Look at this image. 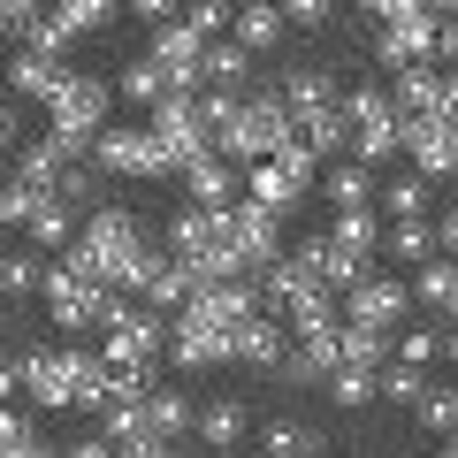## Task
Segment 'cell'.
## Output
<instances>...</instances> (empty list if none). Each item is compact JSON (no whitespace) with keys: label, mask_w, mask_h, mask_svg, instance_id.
<instances>
[{"label":"cell","mask_w":458,"mask_h":458,"mask_svg":"<svg viewBox=\"0 0 458 458\" xmlns=\"http://www.w3.org/2000/svg\"><path fill=\"white\" fill-rule=\"evenodd\" d=\"M229 245L245 252V267L260 276L267 260H283V214H276V207H260V199L229 207Z\"/></svg>","instance_id":"4fadbf2b"},{"label":"cell","mask_w":458,"mask_h":458,"mask_svg":"<svg viewBox=\"0 0 458 458\" xmlns=\"http://www.w3.org/2000/svg\"><path fill=\"white\" fill-rule=\"evenodd\" d=\"M436 31H443L436 8H412V16H397V23H382V31H375V62L397 77V69H412V62L436 54Z\"/></svg>","instance_id":"7c38bea8"},{"label":"cell","mask_w":458,"mask_h":458,"mask_svg":"<svg viewBox=\"0 0 458 458\" xmlns=\"http://www.w3.org/2000/svg\"><path fill=\"white\" fill-rule=\"evenodd\" d=\"M344 123H352V161H390V153H405V114H397L390 92H375V84H360V92H344Z\"/></svg>","instance_id":"277c9868"},{"label":"cell","mask_w":458,"mask_h":458,"mask_svg":"<svg viewBox=\"0 0 458 458\" xmlns=\"http://www.w3.org/2000/svg\"><path fill=\"white\" fill-rule=\"evenodd\" d=\"M237 436H245V405H237V397H222V405L199 412V443H207V451H237Z\"/></svg>","instance_id":"f546056e"},{"label":"cell","mask_w":458,"mask_h":458,"mask_svg":"<svg viewBox=\"0 0 458 458\" xmlns=\"http://www.w3.org/2000/svg\"><path fill=\"white\" fill-rule=\"evenodd\" d=\"M328 237H344V245H367V252H375V245H382V222H375L367 207H336V222H328Z\"/></svg>","instance_id":"b9f144b4"},{"label":"cell","mask_w":458,"mask_h":458,"mask_svg":"<svg viewBox=\"0 0 458 458\" xmlns=\"http://www.w3.org/2000/svg\"><path fill=\"white\" fill-rule=\"evenodd\" d=\"M92 168L99 176H176L168 146L146 131V123H107V131L92 138Z\"/></svg>","instance_id":"8992f818"},{"label":"cell","mask_w":458,"mask_h":458,"mask_svg":"<svg viewBox=\"0 0 458 458\" xmlns=\"http://www.w3.org/2000/svg\"><path fill=\"white\" fill-rule=\"evenodd\" d=\"M420 390H428L420 360H397V352H390V367H382V397H390V405H420Z\"/></svg>","instance_id":"f35d334b"},{"label":"cell","mask_w":458,"mask_h":458,"mask_svg":"<svg viewBox=\"0 0 458 458\" xmlns=\"http://www.w3.org/2000/svg\"><path fill=\"white\" fill-rule=\"evenodd\" d=\"M451 321H458V298H451Z\"/></svg>","instance_id":"6125c7cd"},{"label":"cell","mask_w":458,"mask_h":458,"mask_svg":"<svg viewBox=\"0 0 458 458\" xmlns=\"http://www.w3.org/2000/svg\"><path fill=\"white\" fill-rule=\"evenodd\" d=\"M114 458H183V443H176V436H153V428H138V436L114 443Z\"/></svg>","instance_id":"ee69618b"},{"label":"cell","mask_w":458,"mask_h":458,"mask_svg":"<svg viewBox=\"0 0 458 458\" xmlns=\"http://www.w3.org/2000/svg\"><path fill=\"white\" fill-rule=\"evenodd\" d=\"M38 283H47L38 252H0V298H8V306H16V298H38Z\"/></svg>","instance_id":"e575fe53"},{"label":"cell","mask_w":458,"mask_h":458,"mask_svg":"<svg viewBox=\"0 0 458 458\" xmlns=\"http://www.w3.org/2000/svg\"><path fill=\"white\" fill-rule=\"evenodd\" d=\"M298 138H306V146L321 153V161H328V153H344V146H352V123H344V99H336V107H321V114H298Z\"/></svg>","instance_id":"f1b7e54d"},{"label":"cell","mask_w":458,"mask_h":458,"mask_svg":"<svg viewBox=\"0 0 458 458\" xmlns=\"http://www.w3.org/2000/svg\"><path fill=\"white\" fill-rule=\"evenodd\" d=\"M62 458H114V443H107V436H84V443H69Z\"/></svg>","instance_id":"f5cc1de1"},{"label":"cell","mask_w":458,"mask_h":458,"mask_svg":"<svg viewBox=\"0 0 458 458\" xmlns=\"http://www.w3.org/2000/svg\"><path fill=\"white\" fill-rule=\"evenodd\" d=\"M183 191H191V207H237L245 176L229 153H199V161H183Z\"/></svg>","instance_id":"ac0fdd59"},{"label":"cell","mask_w":458,"mask_h":458,"mask_svg":"<svg viewBox=\"0 0 458 458\" xmlns=\"http://www.w3.org/2000/svg\"><path fill=\"white\" fill-rule=\"evenodd\" d=\"M38 199H54V191H38V183H23V176H16V183H0V222H8V229H23Z\"/></svg>","instance_id":"7bdbcfd3"},{"label":"cell","mask_w":458,"mask_h":458,"mask_svg":"<svg viewBox=\"0 0 458 458\" xmlns=\"http://www.w3.org/2000/svg\"><path fill=\"white\" fill-rule=\"evenodd\" d=\"M283 352H291V328L276 321V313H245V321L229 328V367H267V375H276V360Z\"/></svg>","instance_id":"2e32d148"},{"label":"cell","mask_w":458,"mask_h":458,"mask_svg":"<svg viewBox=\"0 0 458 458\" xmlns=\"http://www.w3.org/2000/svg\"><path fill=\"white\" fill-rule=\"evenodd\" d=\"M321 191H328V207H367L375 199V176H367V161H336L321 176Z\"/></svg>","instance_id":"1f68e13d"},{"label":"cell","mask_w":458,"mask_h":458,"mask_svg":"<svg viewBox=\"0 0 458 458\" xmlns=\"http://www.w3.org/2000/svg\"><path fill=\"white\" fill-rule=\"evenodd\" d=\"M436 54H443V62H451V77H458V16H451V23H443V31H436Z\"/></svg>","instance_id":"db71d44e"},{"label":"cell","mask_w":458,"mask_h":458,"mask_svg":"<svg viewBox=\"0 0 458 458\" xmlns=\"http://www.w3.org/2000/svg\"><path fill=\"white\" fill-rule=\"evenodd\" d=\"M436 252H451V260H458V207L436 214Z\"/></svg>","instance_id":"816d5d0a"},{"label":"cell","mask_w":458,"mask_h":458,"mask_svg":"<svg viewBox=\"0 0 458 458\" xmlns=\"http://www.w3.org/2000/svg\"><path fill=\"white\" fill-rule=\"evenodd\" d=\"M0 31H8V23H0Z\"/></svg>","instance_id":"03108f58"},{"label":"cell","mask_w":458,"mask_h":458,"mask_svg":"<svg viewBox=\"0 0 458 458\" xmlns=\"http://www.w3.org/2000/svg\"><path fill=\"white\" fill-rule=\"evenodd\" d=\"M412 306H420V298H412L397 276H367L360 291H344V321H367V328H397Z\"/></svg>","instance_id":"9a60e30c"},{"label":"cell","mask_w":458,"mask_h":458,"mask_svg":"<svg viewBox=\"0 0 458 458\" xmlns=\"http://www.w3.org/2000/svg\"><path fill=\"white\" fill-rule=\"evenodd\" d=\"M62 54H38V47H16V62H8V92H31V99H54V84H62Z\"/></svg>","instance_id":"7402d4cb"},{"label":"cell","mask_w":458,"mask_h":458,"mask_svg":"<svg viewBox=\"0 0 458 458\" xmlns=\"http://www.w3.org/2000/svg\"><path fill=\"white\" fill-rule=\"evenodd\" d=\"M77 367H84V352H54V344L16 352L23 390H31V405H47V412H77Z\"/></svg>","instance_id":"52a82bcc"},{"label":"cell","mask_w":458,"mask_h":458,"mask_svg":"<svg viewBox=\"0 0 458 458\" xmlns=\"http://www.w3.org/2000/svg\"><path fill=\"white\" fill-rule=\"evenodd\" d=\"M412 8H428V0H360V16H375V23H397V16H412Z\"/></svg>","instance_id":"c3c4849f"},{"label":"cell","mask_w":458,"mask_h":458,"mask_svg":"<svg viewBox=\"0 0 458 458\" xmlns=\"http://www.w3.org/2000/svg\"><path fill=\"white\" fill-rule=\"evenodd\" d=\"M291 252H306L313 276H321L336 298H344V291H360V283L375 276V252H367V245H344V237H328V229H321V237H298Z\"/></svg>","instance_id":"8fae6325"},{"label":"cell","mask_w":458,"mask_h":458,"mask_svg":"<svg viewBox=\"0 0 458 458\" xmlns=\"http://www.w3.org/2000/svg\"><path fill=\"white\" fill-rule=\"evenodd\" d=\"M114 99H131V107H161V99H168V69L153 62V54L123 62V69H114Z\"/></svg>","instance_id":"603a6c76"},{"label":"cell","mask_w":458,"mask_h":458,"mask_svg":"<svg viewBox=\"0 0 458 458\" xmlns=\"http://www.w3.org/2000/svg\"><path fill=\"white\" fill-rule=\"evenodd\" d=\"M328 397H336L344 412L375 405V397H382V367H352V360H336V367H328Z\"/></svg>","instance_id":"cb8c5ba5"},{"label":"cell","mask_w":458,"mask_h":458,"mask_svg":"<svg viewBox=\"0 0 458 458\" xmlns=\"http://www.w3.org/2000/svg\"><path fill=\"white\" fill-rule=\"evenodd\" d=\"M8 458H62V451H54L47 436H23V443H16V451H8Z\"/></svg>","instance_id":"11a10c76"},{"label":"cell","mask_w":458,"mask_h":458,"mask_svg":"<svg viewBox=\"0 0 458 458\" xmlns=\"http://www.w3.org/2000/svg\"><path fill=\"white\" fill-rule=\"evenodd\" d=\"M107 107H114V84L69 69V77L54 84V99H47V138L69 146V153H92V138L107 131Z\"/></svg>","instance_id":"3957f363"},{"label":"cell","mask_w":458,"mask_h":458,"mask_svg":"<svg viewBox=\"0 0 458 458\" xmlns=\"http://www.w3.org/2000/svg\"><path fill=\"white\" fill-rule=\"evenodd\" d=\"M168 360H176L183 375L229 367V328H207V321H191V313H176V321H168Z\"/></svg>","instance_id":"e0dca14e"},{"label":"cell","mask_w":458,"mask_h":458,"mask_svg":"<svg viewBox=\"0 0 458 458\" xmlns=\"http://www.w3.org/2000/svg\"><path fill=\"white\" fill-rule=\"evenodd\" d=\"M183 23H191L199 38H222L229 23H237V0H183Z\"/></svg>","instance_id":"60d3db41"},{"label":"cell","mask_w":458,"mask_h":458,"mask_svg":"<svg viewBox=\"0 0 458 458\" xmlns=\"http://www.w3.org/2000/svg\"><path fill=\"white\" fill-rule=\"evenodd\" d=\"M23 436H38V428H31V420H23V412H16V405H0V451H16V443H23Z\"/></svg>","instance_id":"7dc6e473"},{"label":"cell","mask_w":458,"mask_h":458,"mask_svg":"<svg viewBox=\"0 0 458 458\" xmlns=\"http://www.w3.org/2000/svg\"><path fill=\"white\" fill-rule=\"evenodd\" d=\"M283 99H291V114H321V107H336V77H328L321 62H298V69H283V84H276Z\"/></svg>","instance_id":"44dd1931"},{"label":"cell","mask_w":458,"mask_h":458,"mask_svg":"<svg viewBox=\"0 0 458 458\" xmlns=\"http://www.w3.org/2000/svg\"><path fill=\"white\" fill-rule=\"evenodd\" d=\"M436 352H443V336H428V328H412V336H405V344H397V360H420V367H428V360H436Z\"/></svg>","instance_id":"f907efd6"},{"label":"cell","mask_w":458,"mask_h":458,"mask_svg":"<svg viewBox=\"0 0 458 458\" xmlns=\"http://www.w3.org/2000/svg\"><path fill=\"white\" fill-rule=\"evenodd\" d=\"M214 458H237V451H214Z\"/></svg>","instance_id":"94428289"},{"label":"cell","mask_w":458,"mask_h":458,"mask_svg":"<svg viewBox=\"0 0 458 458\" xmlns=\"http://www.w3.org/2000/svg\"><path fill=\"white\" fill-rule=\"evenodd\" d=\"M405 153H412V168H420L428 183L458 176V131H451V114H405Z\"/></svg>","instance_id":"5bb4252c"},{"label":"cell","mask_w":458,"mask_h":458,"mask_svg":"<svg viewBox=\"0 0 458 458\" xmlns=\"http://www.w3.org/2000/svg\"><path fill=\"white\" fill-rule=\"evenodd\" d=\"M428 8H443V16H458V0H428Z\"/></svg>","instance_id":"680465c9"},{"label":"cell","mask_w":458,"mask_h":458,"mask_svg":"<svg viewBox=\"0 0 458 458\" xmlns=\"http://www.w3.org/2000/svg\"><path fill=\"white\" fill-rule=\"evenodd\" d=\"M313 168H321V153L306 146V138H291V146H276L267 161H252V176H245V191L260 199V207H276V214H291L298 199L313 191Z\"/></svg>","instance_id":"5b68a950"},{"label":"cell","mask_w":458,"mask_h":458,"mask_svg":"<svg viewBox=\"0 0 458 458\" xmlns=\"http://www.w3.org/2000/svg\"><path fill=\"white\" fill-rule=\"evenodd\" d=\"M8 131H16V123H8V107H0V146H8Z\"/></svg>","instance_id":"6f0895ef"},{"label":"cell","mask_w":458,"mask_h":458,"mask_svg":"<svg viewBox=\"0 0 458 458\" xmlns=\"http://www.w3.org/2000/svg\"><path fill=\"white\" fill-rule=\"evenodd\" d=\"M0 237H8V222H0Z\"/></svg>","instance_id":"e7e4bbea"},{"label":"cell","mask_w":458,"mask_h":458,"mask_svg":"<svg viewBox=\"0 0 458 458\" xmlns=\"http://www.w3.org/2000/svg\"><path fill=\"white\" fill-rule=\"evenodd\" d=\"M260 451H267V458H321V428H306V420L283 412V420L260 428Z\"/></svg>","instance_id":"d4e9b609"},{"label":"cell","mask_w":458,"mask_h":458,"mask_svg":"<svg viewBox=\"0 0 458 458\" xmlns=\"http://www.w3.org/2000/svg\"><path fill=\"white\" fill-rule=\"evenodd\" d=\"M69 38H77V31H69V23L47 8V16H38L31 31H23V47H38V54H69Z\"/></svg>","instance_id":"f6af8a7d"},{"label":"cell","mask_w":458,"mask_h":458,"mask_svg":"<svg viewBox=\"0 0 458 458\" xmlns=\"http://www.w3.org/2000/svg\"><path fill=\"white\" fill-rule=\"evenodd\" d=\"M390 328H367V321H344V360L352 367H390Z\"/></svg>","instance_id":"d6a6232c"},{"label":"cell","mask_w":458,"mask_h":458,"mask_svg":"<svg viewBox=\"0 0 458 458\" xmlns=\"http://www.w3.org/2000/svg\"><path fill=\"white\" fill-rule=\"evenodd\" d=\"M23 390V375H16V360H0V405H8V397Z\"/></svg>","instance_id":"9f6ffc18"},{"label":"cell","mask_w":458,"mask_h":458,"mask_svg":"<svg viewBox=\"0 0 458 458\" xmlns=\"http://www.w3.org/2000/svg\"><path fill=\"white\" fill-rule=\"evenodd\" d=\"M412 298H420V306H436V313H451V298H458V260H451V252H443V260H420Z\"/></svg>","instance_id":"836d02e7"},{"label":"cell","mask_w":458,"mask_h":458,"mask_svg":"<svg viewBox=\"0 0 458 458\" xmlns=\"http://www.w3.org/2000/svg\"><path fill=\"white\" fill-rule=\"evenodd\" d=\"M252 283H260V306H267V313H283V321H291V313H306V306H321V298H336L321 276H313L306 252H283V260H267Z\"/></svg>","instance_id":"ba28073f"},{"label":"cell","mask_w":458,"mask_h":458,"mask_svg":"<svg viewBox=\"0 0 458 458\" xmlns=\"http://www.w3.org/2000/svg\"><path fill=\"white\" fill-rule=\"evenodd\" d=\"M161 352H168V313H153V306H131L123 321L107 328V344H99L107 367H138V375H146Z\"/></svg>","instance_id":"9c48e42d"},{"label":"cell","mask_w":458,"mask_h":458,"mask_svg":"<svg viewBox=\"0 0 458 458\" xmlns=\"http://www.w3.org/2000/svg\"><path fill=\"white\" fill-rule=\"evenodd\" d=\"M23 229H31V245H69V237L84 229V214L69 207V199H38V207H31V222H23Z\"/></svg>","instance_id":"4316f807"},{"label":"cell","mask_w":458,"mask_h":458,"mask_svg":"<svg viewBox=\"0 0 458 458\" xmlns=\"http://www.w3.org/2000/svg\"><path fill=\"white\" fill-rule=\"evenodd\" d=\"M412 420H420L428 436H451V428H458V390H451V382H428L420 405H412Z\"/></svg>","instance_id":"d590c367"},{"label":"cell","mask_w":458,"mask_h":458,"mask_svg":"<svg viewBox=\"0 0 458 458\" xmlns=\"http://www.w3.org/2000/svg\"><path fill=\"white\" fill-rule=\"evenodd\" d=\"M397 114H443L451 107V77L443 69H428V62H412V69H397Z\"/></svg>","instance_id":"d6986e66"},{"label":"cell","mask_w":458,"mask_h":458,"mask_svg":"<svg viewBox=\"0 0 458 458\" xmlns=\"http://www.w3.org/2000/svg\"><path fill=\"white\" fill-rule=\"evenodd\" d=\"M146 428L153 436H183V428H199V405L183 390H146Z\"/></svg>","instance_id":"83f0119b"},{"label":"cell","mask_w":458,"mask_h":458,"mask_svg":"<svg viewBox=\"0 0 458 458\" xmlns=\"http://www.w3.org/2000/svg\"><path fill=\"white\" fill-rule=\"evenodd\" d=\"M443 443H451V451H458V428H451V436H443Z\"/></svg>","instance_id":"91938a15"},{"label":"cell","mask_w":458,"mask_h":458,"mask_svg":"<svg viewBox=\"0 0 458 458\" xmlns=\"http://www.w3.org/2000/svg\"><path fill=\"white\" fill-rule=\"evenodd\" d=\"M291 138H298L291 99H283L276 84H260V92H245V107H237V123L222 131V146H214V153H229L237 168H252V161H267L276 146H291Z\"/></svg>","instance_id":"7a4b0ae2"},{"label":"cell","mask_w":458,"mask_h":458,"mask_svg":"<svg viewBox=\"0 0 458 458\" xmlns=\"http://www.w3.org/2000/svg\"><path fill=\"white\" fill-rule=\"evenodd\" d=\"M123 8H131V16H138V23H146V31H153V23H168V16H176L183 0H123Z\"/></svg>","instance_id":"681fc988"},{"label":"cell","mask_w":458,"mask_h":458,"mask_svg":"<svg viewBox=\"0 0 458 458\" xmlns=\"http://www.w3.org/2000/svg\"><path fill=\"white\" fill-rule=\"evenodd\" d=\"M237 47L245 54H267V47H283V31H291V16H283V0H237Z\"/></svg>","instance_id":"ffe728a7"},{"label":"cell","mask_w":458,"mask_h":458,"mask_svg":"<svg viewBox=\"0 0 458 458\" xmlns=\"http://www.w3.org/2000/svg\"><path fill=\"white\" fill-rule=\"evenodd\" d=\"M252 77V54L237 47V38H207V84H229V92H245Z\"/></svg>","instance_id":"4dcf8cb0"},{"label":"cell","mask_w":458,"mask_h":458,"mask_svg":"<svg viewBox=\"0 0 458 458\" xmlns=\"http://www.w3.org/2000/svg\"><path fill=\"white\" fill-rule=\"evenodd\" d=\"M0 161H8V146H0Z\"/></svg>","instance_id":"be15d7a7"},{"label":"cell","mask_w":458,"mask_h":458,"mask_svg":"<svg viewBox=\"0 0 458 458\" xmlns=\"http://www.w3.org/2000/svg\"><path fill=\"white\" fill-rule=\"evenodd\" d=\"M54 199H69L77 214H92V207H99V168H92V161H69L62 183H54Z\"/></svg>","instance_id":"ab89813d"},{"label":"cell","mask_w":458,"mask_h":458,"mask_svg":"<svg viewBox=\"0 0 458 458\" xmlns=\"http://www.w3.org/2000/svg\"><path fill=\"white\" fill-rule=\"evenodd\" d=\"M382 207H390V222H420V207H428V176L412 168V176L382 183Z\"/></svg>","instance_id":"74e56055"},{"label":"cell","mask_w":458,"mask_h":458,"mask_svg":"<svg viewBox=\"0 0 458 458\" xmlns=\"http://www.w3.org/2000/svg\"><path fill=\"white\" fill-rule=\"evenodd\" d=\"M62 260L77 267V276H92V283L138 291V283H146L153 267L168 260V252H161V245H146V222H138L131 207H92V214H84V229L62 245Z\"/></svg>","instance_id":"6da1fadb"},{"label":"cell","mask_w":458,"mask_h":458,"mask_svg":"<svg viewBox=\"0 0 458 458\" xmlns=\"http://www.w3.org/2000/svg\"><path fill=\"white\" fill-rule=\"evenodd\" d=\"M375 252H390V260H405V267L436 260V222H390V229H382V245H375Z\"/></svg>","instance_id":"484cf974"},{"label":"cell","mask_w":458,"mask_h":458,"mask_svg":"<svg viewBox=\"0 0 458 458\" xmlns=\"http://www.w3.org/2000/svg\"><path fill=\"white\" fill-rule=\"evenodd\" d=\"M38 298H47V321H54V328H69V336H77V328H92V313H99V283H92V276H77L69 260H54V267H47Z\"/></svg>","instance_id":"30bf717a"},{"label":"cell","mask_w":458,"mask_h":458,"mask_svg":"<svg viewBox=\"0 0 458 458\" xmlns=\"http://www.w3.org/2000/svg\"><path fill=\"white\" fill-rule=\"evenodd\" d=\"M283 16H291L298 31H328V23H336V0H283Z\"/></svg>","instance_id":"bcb514c9"},{"label":"cell","mask_w":458,"mask_h":458,"mask_svg":"<svg viewBox=\"0 0 458 458\" xmlns=\"http://www.w3.org/2000/svg\"><path fill=\"white\" fill-rule=\"evenodd\" d=\"M47 8H54V16H62L69 23V31H107V23H114V8H123V0H47Z\"/></svg>","instance_id":"8d00e7d4"}]
</instances>
